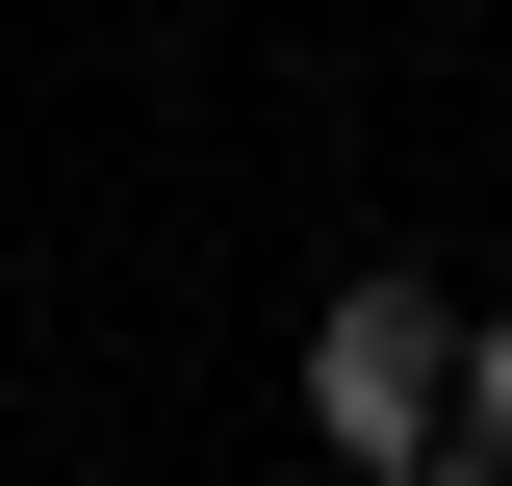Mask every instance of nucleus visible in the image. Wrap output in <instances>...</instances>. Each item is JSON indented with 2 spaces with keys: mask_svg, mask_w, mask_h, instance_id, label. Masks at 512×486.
Returning a JSON list of instances; mask_svg holds the SVG:
<instances>
[{
  "mask_svg": "<svg viewBox=\"0 0 512 486\" xmlns=\"http://www.w3.org/2000/svg\"><path fill=\"white\" fill-rule=\"evenodd\" d=\"M436 384H461V307H436V282H333V307H308V435H333L359 486L436 461Z\"/></svg>",
  "mask_w": 512,
  "mask_h": 486,
  "instance_id": "f257e3e1",
  "label": "nucleus"
},
{
  "mask_svg": "<svg viewBox=\"0 0 512 486\" xmlns=\"http://www.w3.org/2000/svg\"><path fill=\"white\" fill-rule=\"evenodd\" d=\"M461 435H487V461H512V307H487V333H461Z\"/></svg>",
  "mask_w": 512,
  "mask_h": 486,
  "instance_id": "f03ea898",
  "label": "nucleus"
}]
</instances>
